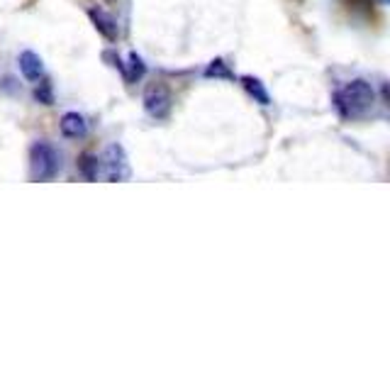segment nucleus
Returning a JSON list of instances; mask_svg holds the SVG:
<instances>
[{
    "label": "nucleus",
    "instance_id": "1",
    "mask_svg": "<svg viewBox=\"0 0 390 366\" xmlns=\"http://www.w3.org/2000/svg\"><path fill=\"white\" fill-rule=\"evenodd\" d=\"M373 105H376V91L363 79L349 81L347 86H342L335 93V107L347 120H358V117L368 115L373 110Z\"/></svg>",
    "mask_w": 390,
    "mask_h": 366
},
{
    "label": "nucleus",
    "instance_id": "2",
    "mask_svg": "<svg viewBox=\"0 0 390 366\" xmlns=\"http://www.w3.org/2000/svg\"><path fill=\"white\" fill-rule=\"evenodd\" d=\"M59 154L49 142H34L29 149V174L34 181H51L59 174Z\"/></svg>",
    "mask_w": 390,
    "mask_h": 366
},
{
    "label": "nucleus",
    "instance_id": "3",
    "mask_svg": "<svg viewBox=\"0 0 390 366\" xmlns=\"http://www.w3.org/2000/svg\"><path fill=\"white\" fill-rule=\"evenodd\" d=\"M100 174L107 181H127L130 178V164L127 154L120 144H110L100 159Z\"/></svg>",
    "mask_w": 390,
    "mask_h": 366
},
{
    "label": "nucleus",
    "instance_id": "4",
    "mask_svg": "<svg viewBox=\"0 0 390 366\" xmlns=\"http://www.w3.org/2000/svg\"><path fill=\"white\" fill-rule=\"evenodd\" d=\"M144 110L154 120H166L171 112V93L163 84H152L144 93Z\"/></svg>",
    "mask_w": 390,
    "mask_h": 366
},
{
    "label": "nucleus",
    "instance_id": "5",
    "mask_svg": "<svg viewBox=\"0 0 390 366\" xmlns=\"http://www.w3.org/2000/svg\"><path fill=\"white\" fill-rule=\"evenodd\" d=\"M20 64V74L25 76L27 81H32V84H37V81H42L44 76V64L42 59H39V54H34V51H22L18 59Z\"/></svg>",
    "mask_w": 390,
    "mask_h": 366
},
{
    "label": "nucleus",
    "instance_id": "6",
    "mask_svg": "<svg viewBox=\"0 0 390 366\" xmlns=\"http://www.w3.org/2000/svg\"><path fill=\"white\" fill-rule=\"evenodd\" d=\"M61 135L69 137V139H81L88 135V122L83 120V115L79 112H66L61 117Z\"/></svg>",
    "mask_w": 390,
    "mask_h": 366
},
{
    "label": "nucleus",
    "instance_id": "7",
    "mask_svg": "<svg viewBox=\"0 0 390 366\" xmlns=\"http://www.w3.org/2000/svg\"><path fill=\"white\" fill-rule=\"evenodd\" d=\"M88 18H90V22L95 25V30L102 34V37L110 39V42H112V39H117V22L110 18V15L102 13V10H98V8H90Z\"/></svg>",
    "mask_w": 390,
    "mask_h": 366
},
{
    "label": "nucleus",
    "instance_id": "8",
    "mask_svg": "<svg viewBox=\"0 0 390 366\" xmlns=\"http://www.w3.org/2000/svg\"><path fill=\"white\" fill-rule=\"evenodd\" d=\"M242 86L246 89V93H249V96H254L256 100L261 103V105H269V103H271L269 91L264 89V84H261L259 79H254V76H244V79H242Z\"/></svg>",
    "mask_w": 390,
    "mask_h": 366
},
{
    "label": "nucleus",
    "instance_id": "9",
    "mask_svg": "<svg viewBox=\"0 0 390 366\" xmlns=\"http://www.w3.org/2000/svg\"><path fill=\"white\" fill-rule=\"evenodd\" d=\"M79 166H81V174L88 181H98V176H100V159L93 157V154H83Z\"/></svg>",
    "mask_w": 390,
    "mask_h": 366
},
{
    "label": "nucleus",
    "instance_id": "10",
    "mask_svg": "<svg viewBox=\"0 0 390 366\" xmlns=\"http://www.w3.org/2000/svg\"><path fill=\"white\" fill-rule=\"evenodd\" d=\"M205 76H210V79H232V74H229V69H227V64H224L222 59H217V61H213V64L208 66V71H205Z\"/></svg>",
    "mask_w": 390,
    "mask_h": 366
},
{
    "label": "nucleus",
    "instance_id": "11",
    "mask_svg": "<svg viewBox=\"0 0 390 366\" xmlns=\"http://www.w3.org/2000/svg\"><path fill=\"white\" fill-rule=\"evenodd\" d=\"M130 69H132V71L125 76L127 81H137V79H142V76H144V71H147V69H144V61H142L137 54H132V56H130Z\"/></svg>",
    "mask_w": 390,
    "mask_h": 366
},
{
    "label": "nucleus",
    "instance_id": "12",
    "mask_svg": "<svg viewBox=\"0 0 390 366\" xmlns=\"http://www.w3.org/2000/svg\"><path fill=\"white\" fill-rule=\"evenodd\" d=\"M34 98H37L39 103H44V105H51V103H54V96H51L49 84H39L37 91H34Z\"/></svg>",
    "mask_w": 390,
    "mask_h": 366
},
{
    "label": "nucleus",
    "instance_id": "13",
    "mask_svg": "<svg viewBox=\"0 0 390 366\" xmlns=\"http://www.w3.org/2000/svg\"><path fill=\"white\" fill-rule=\"evenodd\" d=\"M105 3H107V5H117L120 0H105Z\"/></svg>",
    "mask_w": 390,
    "mask_h": 366
},
{
    "label": "nucleus",
    "instance_id": "14",
    "mask_svg": "<svg viewBox=\"0 0 390 366\" xmlns=\"http://www.w3.org/2000/svg\"><path fill=\"white\" fill-rule=\"evenodd\" d=\"M381 3H383V5H386V3H388V0H381Z\"/></svg>",
    "mask_w": 390,
    "mask_h": 366
}]
</instances>
